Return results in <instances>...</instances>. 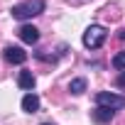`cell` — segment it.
Instances as JSON below:
<instances>
[{
    "label": "cell",
    "instance_id": "7a4b0ae2",
    "mask_svg": "<svg viewBox=\"0 0 125 125\" xmlns=\"http://www.w3.org/2000/svg\"><path fill=\"white\" fill-rule=\"evenodd\" d=\"M105 37H108L105 27L91 25V27H86V32H83V47H86V49H98V47H103Z\"/></svg>",
    "mask_w": 125,
    "mask_h": 125
},
{
    "label": "cell",
    "instance_id": "6da1fadb",
    "mask_svg": "<svg viewBox=\"0 0 125 125\" xmlns=\"http://www.w3.org/2000/svg\"><path fill=\"white\" fill-rule=\"evenodd\" d=\"M44 8H47L44 0H27V3H17V5H12L10 15H12L15 20H32L34 15H42Z\"/></svg>",
    "mask_w": 125,
    "mask_h": 125
},
{
    "label": "cell",
    "instance_id": "30bf717a",
    "mask_svg": "<svg viewBox=\"0 0 125 125\" xmlns=\"http://www.w3.org/2000/svg\"><path fill=\"white\" fill-rule=\"evenodd\" d=\"M113 66H115L118 71H125V49H123V52H118V54L113 56Z\"/></svg>",
    "mask_w": 125,
    "mask_h": 125
},
{
    "label": "cell",
    "instance_id": "7c38bea8",
    "mask_svg": "<svg viewBox=\"0 0 125 125\" xmlns=\"http://www.w3.org/2000/svg\"><path fill=\"white\" fill-rule=\"evenodd\" d=\"M118 86H125V74H123V76L118 79Z\"/></svg>",
    "mask_w": 125,
    "mask_h": 125
},
{
    "label": "cell",
    "instance_id": "4fadbf2b",
    "mask_svg": "<svg viewBox=\"0 0 125 125\" xmlns=\"http://www.w3.org/2000/svg\"><path fill=\"white\" fill-rule=\"evenodd\" d=\"M42 125H52V123H42Z\"/></svg>",
    "mask_w": 125,
    "mask_h": 125
},
{
    "label": "cell",
    "instance_id": "8992f818",
    "mask_svg": "<svg viewBox=\"0 0 125 125\" xmlns=\"http://www.w3.org/2000/svg\"><path fill=\"white\" fill-rule=\"evenodd\" d=\"M34 83H37V79H34L32 71H20V76H17V86H20L22 91H32Z\"/></svg>",
    "mask_w": 125,
    "mask_h": 125
},
{
    "label": "cell",
    "instance_id": "ba28073f",
    "mask_svg": "<svg viewBox=\"0 0 125 125\" xmlns=\"http://www.w3.org/2000/svg\"><path fill=\"white\" fill-rule=\"evenodd\" d=\"M113 115H115V110L103 108V105H96V110H93V120H96V123H110Z\"/></svg>",
    "mask_w": 125,
    "mask_h": 125
},
{
    "label": "cell",
    "instance_id": "52a82bcc",
    "mask_svg": "<svg viewBox=\"0 0 125 125\" xmlns=\"http://www.w3.org/2000/svg\"><path fill=\"white\" fill-rule=\"evenodd\" d=\"M22 110H25V113H37V110H39V96L27 93V96L22 98Z\"/></svg>",
    "mask_w": 125,
    "mask_h": 125
},
{
    "label": "cell",
    "instance_id": "8fae6325",
    "mask_svg": "<svg viewBox=\"0 0 125 125\" xmlns=\"http://www.w3.org/2000/svg\"><path fill=\"white\" fill-rule=\"evenodd\" d=\"M118 39H120V42H125V27H123V30L118 32Z\"/></svg>",
    "mask_w": 125,
    "mask_h": 125
},
{
    "label": "cell",
    "instance_id": "9c48e42d",
    "mask_svg": "<svg viewBox=\"0 0 125 125\" xmlns=\"http://www.w3.org/2000/svg\"><path fill=\"white\" fill-rule=\"evenodd\" d=\"M69 91H71L74 96H81V93L86 91V79H74V81L69 83Z\"/></svg>",
    "mask_w": 125,
    "mask_h": 125
},
{
    "label": "cell",
    "instance_id": "5b68a950",
    "mask_svg": "<svg viewBox=\"0 0 125 125\" xmlns=\"http://www.w3.org/2000/svg\"><path fill=\"white\" fill-rule=\"evenodd\" d=\"M17 37H20L25 44H37V42H39V30H37L34 25H22V27L17 30Z\"/></svg>",
    "mask_w": 125,
    "mask_h": 125
},
{
    "label": "cell",
    "instance_id": "3957f363",
    "mask_svg": "<svg viewBox=\"0 0 125 125\" xmlns=\"http://www.w3.org/2000/svg\"><path fill=\"white\" fill-rule=\"evenodd\" d=\"M96 105H103V108H110V110H120V108H125V96H118L113 91H101V93H96Z\"/></svg>",
    "mask_w": 125,
    "mask_h": 125
},
{
    "label": "cell",
    "instance_id": "277c9868",
    "mask_svg": "<svg viewBox=\"0 0 125 125\" xmlns=\"http://www.w3.org/2000/svg\"><path fill=\"white\" fill-rule=\"evenodd\" d=\"M3 59L8 61V64H25V61H27V52H25L22 47L8 44V47L3 49Z\"/></svg>",
    "mask_w": 125,
    "mask_h": 125
}]
</instances>
